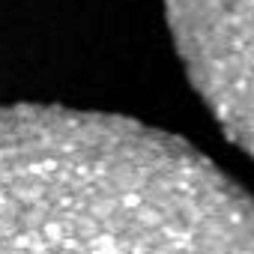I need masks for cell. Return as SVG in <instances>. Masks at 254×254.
I'll use <instances>...</instances> for the list:
<instances>
[{
  "mask_svg": "<svg viewBox=\"0 0 254 254\" xmlns=\"http://www.w3.org/2000/svg\"><path fill=\"white\" fill-rule=\"evenodd\" d=\"M0 254H254V194L132 117L9 105Z\"/></svg>",
  "mask_w": 254,
  "mask_h": 254,
  "instance_id": "1",
  "label": "cell"
},
{
  "mask_svg": "<svg viewBox=\"0 0 254 254\" xmlns=\"http://www.w3.org/2000/svg\"><path fill=\"white\" fill-rule=\"evenodd\" d=\"M165 12L194 93L254 162V0H165Z\"/></svg>",
  "mask_w": 254,
  "mask_h": 254,
  "instance_id": "2",
  "label": "cell"
}]
</instances>
